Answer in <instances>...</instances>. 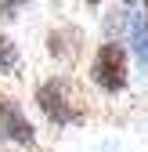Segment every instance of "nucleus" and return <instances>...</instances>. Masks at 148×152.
Here are the masks:
<instances>
[{
  "mask_svg": "<svg viewBox=\"0 0 148 152\" xmlns=\"http://www.w3.org/2000/svg\"><path fill=\"white\" fill-rule=\"evenodd\" d=\"M90 83L101 94H108V98L126 91V83H130V58H126L123 44H116V40L98 44L94 58H90Z\"/></svg>",
  "mask_w": 148,
  "mask_h": 152,
  "instance_id": "nucleus-2",
  "label": "nucleus"
},
{
  "mask_svg": "<svg viewBox=\"0 0 148 152\" xmlns=\"http://www.w3.org/2000/svg\"><path fill=\"white\" fill-rule=\"evenodd\" d=\"M83 4H90V7H98V4H101V0H83Z\"/></svg>",
  "mask_w": 148,
  "mask_h": 152,
  "instance_id": "nucleus-8",
  "label": "nucleus"
},
{
  "mask_svg": "<svg viewBox=\"0 0 148 152\" xmlns=\"http://www.w3.org/2000/svg\"><path fill=\"white\" fill-rule=\"evenodd\" d=\"M29 4V0H0V18H18V11H22Z\"/></svg>",
  "mask_w": 148,
  "mask_h": 152,
  "instance_id": "nucleus-7",
  "label": "nucleus"
},
{
  "mask_svg": "<svg viewBox=\"0 0 148 152\" xmlns=\"http://www.w3.org/2000/svg\"><path fill=\"white\" fill-rule=\"evenodd\" d=\"M123 4H126V7H130V4H137V0H123Z\"/></svg>",
  "mask_w": 148,
  "mask_h": 152,
  "instance_id": "nucleus-10",
  "label": "nucleus"
},
{
  "mask_svg": "<svg viewBox=\"0 0 148 152\" xmlns=\"http://www.w3.org/2000/svg\"><path fill=\"white\" fill-rule=\"evenodd\" d=\"M0 145L36 148V127L29 120V112L22 109V102L11 94H0Z\"/></svg>",
  "mask_w": 148,
  "mask_h": 152,
  "instance_id": "nucleus-3",
  "label": "nucleus"
},
{
  "mask_svg": "<svg viewBox=\"0 0 148 152\" xmlns=\"http://www.w3.org/2000/svg\"><path fill=\"white\" fill-rule=\"evenodd\" d=\"M130 40H134L137 62L148 65V26H144V15H130Z\"/></svg>",
  "mask_w": 148,
  "mask_h": 152,
  "instance_id": "nucleus-6",
  "label": "nucleus"
},
{
  "mask_svg": "<svg viewBox=\"0 0 148 152\" xmlns=\"http://www.w3.org/2000/svg\"><path fill=\"white\" fill-rule=\"evenodd\" d=\"M83 44H87V36L80 26H58L47 33V54L58 58V65H76L83 58Z\"/></svg>",
  "mask_w": 148,
  "mask_h": 152,
  "instance_id": "nucleus-4",
  "label": "nucleus"
},
{
  "mask_svg": "<svg viewBox=\"0 0 148 152\" xmlns=\"http://www.w3.org/2000/svg\"><path fill=\"white\" fill-rule=\"evenodd\" d=\"M22 69V54H18V44L7 33H0V76H18Z\"/></svg>",
  "mask_w": 148,
  "mask_h": 152,
  "instance_id": "nucleus-5",
  "label": "nucleus"
},
{
  "mask_svg": "<svg viewBox=\"0 0 148 152\" xmlns=\"http://www.w3.org/2000/svg\"><path fill=\"white\" fill-rule=\"evenodd\" d=\"M33 102H36L40 116H44L54 130L80 127V123L90 116V109H87V102H83L76 80L65 76V72H54V76H47V80H40L36 91H33Z\"/></svg>",
  "mask_w": 148,
  "mask_h": 152,
  "instance_id": "nucleus-1",
  "label": "nucleus"
},
{
  "mask_svg": "<svg viewBox=\"0 0 148 152\" xmlns=\"http://www.w3.org/2000/svg\"><path fill=\"white\" fill-rule=\"evenodd\" d=\"M144 26H148V0H144Z\"/></svg>",
  "mask_w": 148,
  "mask_h": 152,
  "instance_id": "nucleus-9",
  "label": "nucleus"
}]
</instances>
